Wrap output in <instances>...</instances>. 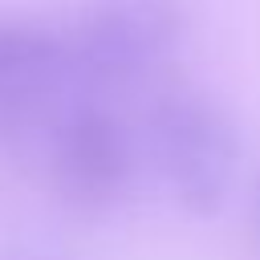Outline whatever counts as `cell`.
<instances>
[{
  "label": "cell",
  "mask_w": 260,
  "mask_h": 260,
  "mask_svg": "<svg viewBox=\"0 0 260 260\" xmlns=\"http://www.w3.org/2000/svg\"><path fill=\"white\" fill-rule=\"evenodd\" d=\"M146 142L187 211L211 215L223 207L240 162V138L232 114L211 93L187 85L162 89L146 110Z\"/></svg>",
  "instance_id": "6da1fadb"
},
{
  "label": "cell",
  "mask_w": 260,
  "mask_h": 260,
  "mask_svg": "<svg viewBox=\"0 0 260 260\" xmlns=\"http://www.w3.org/2000/svg\"><path fill=\"white\" fill-rule=\"evenodd\" d=\"M77 89L126 85L154 73L187 32L183 0H93L61 28Z\"/></svg>",
  "instance_id": "7a4b0ae2"
},
{
  "label": "cell",
  "mask_w": 260,
  "mask_h": 260,
  "mask_svg": "<svg viewBox=\"0 0 260 260\" xmlns=\"http://www.w3.org/2000/svg\"><path fill=\"white\" fill-rule=\"evenodd\" d=\"M49 162L73 203L102 207L114 203L134 175V138L102 102L69 98L49 122Z\"/></svg>",
  "instance_id": "3957f363"
},
{
  "label": "cell",
  "mask_w": 260,
  "mask_h": 260,
  "mask_svg": "<svg viewBox=\"0 0 260 260\" xmlns=\"http://www.w3.org/2000/svg\"><path fill=\"white\" fill-rule=\"evenodd\" d=\"M73 89L65 32L0 16V138L49 126Z\"/></svg>",
  "instance_id": "277c9868"
},
{
  "label": "cell",
  "mask_w": 260,
  "mask_h": 260,
  "mask_svg": "<svg viewBox=\"0 0 260 260\" xmlns=\"http://www.w3.org/2000/svg\"><path fill=\"white\" fill-rule=\"evenodd\" d=\"M256 219H260V195H256Z\"/></svg>",
  "instance_id": "5b68a950"
}]
</instances>
